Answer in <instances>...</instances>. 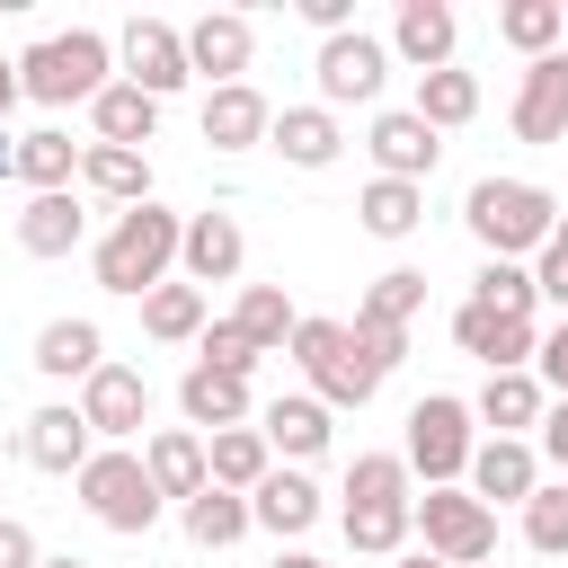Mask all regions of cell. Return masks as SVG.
I'll return each mask as SVG.
<instances>
[{"mask_svg":"<svg viewBox=\"0 0 568 568\" xmlns=\"http://www.w3.org/2000/svg\"><path fill=\"white\" fill-rule=\"evenodd\" d=\"M178 231H186V213H169V204H124V213L106 222V240L89 248L98 284H106V293H124V302L160 293V284H169V266H178Z\"/></svg>","mask_w":568,"mask_h":568,"instance_id":"cell-1","label":"cell"},{"mask_svg":"<svg viewBox=\"0 0 568 568\" xmlns=\"http://www.w3.org/2000/svg\"><path fill=\"white\" fill-rule=\"evenodd\" d=\"M462 222H470V240H479L488 257L532 266V257H541V240L559 231V195H550V186H532V178H479V186L462 195Z\"/></svg>","mask_w":568,"mask_h":568,"instance_id":"cell-2","label":"cell"},{"mask_svg":"<svg viewBox=\"0 0 568 568\" xmlns=\"http://www.w3.org/2000/svg\"><path fill=\"white\" fill-rule=\"evenodd\" d=\"M106 71H115V36L71 27V36H44V44L18 53V98H36V106H89L106 89Z\"/></svg>","mask_w":568,"mask_h":568,"instance_id":"cell-3","label":"cell"},{"mask_svg":"<svg viewBox=\"0 0 568 568\" xmlns=\"http://www.w3.org/2000/svg\"><path fill=\"white\" fill-rule=\"evenodd\" d=\"M470 453H479V417H470V399H453V390H426V399L408 408V444H399L408 479H426V488H462Z\"/></svg>","mask_w":568,"mask_h":568,"instance_id":"cell-4","label":"cell"},{"mask_svg":"<svg viewBox=\"0 0 568 568\" xmlns=\"http://www.w3.org/2000/svg\"><path fill=\"white\" fill-rule=\"evenodd\" d=\"M71 488H80V506H89L106 532H124V541H142V532L160 524V488H151V470H142L133 444H98Z\"/></svg>","mask_w":568,"mask_h":568,"instance_id":"cell-5","label":"cell"},{"mask_svg":"<svg viewBox=\"0 0 568 568\" xmlns=\"http://www.w3.org/2000/svg\"><path fill=\"white\" fill-rule=\"evenodd\" d=\"M293 364H302V382H311V399L337 417V408H364L382 382L355 364V337H346V320H293V346H284Z\"/></svg>","mask_w":568,"mask_h":568,"instance_id":"cell-6","label":"cell"},{"mask_svg":"<svg viewBox=\"0 0 568 568\" xmlns=\"http://www.w3.org/2000/svg\"><path fill=\"white\" fill-rule=\"evenodd\" d=\"M408 532H426V559H444V568L497 559V515H488L470 488H426V497H408Z\"/></svg>","mask_w":568,"mask_h":568,"instance_id":"cell-7","label":"cell"},{"mask_svg":"<svg viewBox=\"0 0 568 568\" xmlns=\"http://www.w3.org/2000/svg\"><path fill=\"white\" fill-rule=\"evenodd\" d=\"M311 80H320V106H328V115H337V106H373L382 80H390V44L364 36V27H346V36H328V44L311 53Z\"/></svg>","mask_w":568,"mask_h":568,"instance_id":"cell-8","label":"cell"},{"mask_svg":"<svg viewBox=\"0 0 568 568\" xmlns=\"http://www.w3.org/2000/svg\"><path fill=\"white\" fill-rule=\"evenodd\" d=\"M71 408H80V426H89L98 444H133V435L151 426V382H142L133 364H98Z\"/></svg>","mask_w":568,"mask_h":568,"instance_id":"cell-9","label":"cell"},{"mask_svg":"<svg viewBox=\"0 0 568 568\" xmlns=\"http://www.w3.org/2000/svg\"><path fill=\"white\" fill-rule=\"evenodd\" d=\"M178 36H186V80H204V89H231V80H248L257 27H248L240 9H204V18H186Z\"/></svg>","mask_w":568,"mask_h":568,"instance_id":"cell-10","label":"cell"},{"mask_svg":"<svg viewBox=\"0 0 568 568\" xmlns=\"http://www.w3.org/2000/svg\"><path fill=\"white\" fill-rule=\"evenodd\" d=\"M115 62H124V80L142 89V98H178L186 89V36L169 27V18H124V36H115Z\"/></svg>","mask_w":568,"mask_h":568,"instance_id":"cell-11","label":"cell"},{"mask_svg":"<svg viewBox=\"0 0 568 568\" xmlns=\"http://www.w3.org/2000/svg\"><path fill=\"white\" fill-rule=\"evenodd\" d=\"M364 151H373V178L426 186V178H435V160H444V133H435V124H417L408 106H382V115L364 124Z\"/></svg>","mask_w":568,"mask_h":568,"instance_id":"cell-12","label":"cell"},{"mask_svg":"<svg viewBox=\"0 0 568 568\" xmlns=\"http://www.w3.org/2000/svg\"><path fill=\"white\" fill-rule=\"evenodd\" d=\"M462 488H470L488 515H497V506H524V497L541 488V453H532L524 435H479V453H470Z\"/></svg>","mask_w":568,"mask_h":568,"instance_id":"cell-13","label":"cell"},{"mask_svg":"<svg viewBox=\"0 0 568 568\" xmlns=\"http://www.w3.org/2000/svg\"><path fill=\"white\" fill-rule=\"evenodd\" d=\"M178 266H186V284L204 293V284H231L240 266H248V231H240V213H186V231H178Z\"/></svg>","mask_w":568,"mask_h":568,"instance_id":"cell-14","label":"cell"},{"mask_svg":"<svg viewBox=\"0 0 568 568\" xmlns=\"http://www.w3.org/2000/svg\"><path fill=\"white\" fill-rule=\"evenodd\" d=\"M390 62H408L417 80L426 71H453V44H462V18L444 9V0H399V18H390Z\"/></svg>","mask_w":568,"mask_h":568,"instance_id":"cell-15","label":"cell"},{"mask_svg":"<svg viewBox=\"0 0 568 568\" xmlns=\"http://www.w3.org/2000/svg\"><path fill=\"white\" fill-rule=\"evenodd\" d=\"M18 453H27L36 470H53V479H80V462L98 453V435L80 426V408H71V399H44V408H27Z\"/></svg>","mask_w":568,"mask_h":568,"instance_id":"cell-16","label":"cell"},{"mask_svg":"<svg viewBox=\"0 0 568 568\" xmlns=\"http://www.w3.org/2000/svg\"><path fill=\"white\" fill-rule=\"evenodd\" d=\"M453 346H462V355H479L488 373H532L541 328H532V320H497V311L462 302V311H453Z\"/></svg>","mask_w":568,"mask_h":568,"instance_id":"cell-17","label":"cell"},{"mask_svg":"<svg viewBox=\"0 0 568 568\" xmlns=\"http://www.w3.org/2000/svg\"><path fill=\"white\" fill-rule=\"evenodd\" d=\"M320 515H328V497L311 488V470H284V462H275V470L248 488V524H257V532H275V541H302Z\"/></svg>","mask_w":568,"mask_h":568,"instance_id":"cell-18","label":"cell"},{"mask_svg":"<svg viewBox=\"0 0 568 568\" xmlns=\"http://www.w3.org/2000/svg\"><path fill=\"white\" fill-rule=\"evenodd\" d=\"M515 142H568V53H541L524 62V89H515Z\"/></svg>","mask_w":568,"mask_h":568,"instance_id":"cell-19","label":"cell"},{"mask_svg":"<svg viewBox=\"0 0 568 568\" xmlns=\"http://www.w3.org/2000/svg\"><path fill=\"white\" fill-rule=\"evenodd\" d=\"M142 470H151L160 506H186V497L213 488V479H204V435H195V426H151V435H142Z\"/></svg>","mask_w":568,"mask_h":568,"instance_id":"cell-20","label":"cell"},{"mask_svg":"<svg viewBox=\"0 0 568 568\" xmlns=\"http://www.w3.org/2000/svg\"><path fill=\"white\" fill-rule=\"evenodd\" d=\"M257 435H266V453H284L293 470L302 462H320L328 453V435H337V417L311 399V390H284V399H266V417H257Z\"/></svg>","mask_w":568,"mask_h":568,"instance_id":"cell-21","label":"cell"},{"mask_svg":"<svg viewBox=\"0 0 568 568\" xmlns=\"http://www.w3.org/2000/svg\"><path fill=\"white\" fill-rule=\"evenodd\" d=\"M178 417L195 435H231V426H248V382H231L213 364H186L178 373Z\"/></svg>","mask_w":568,"mask_h":568,"instance_id":"cell-22","label":"cell"},{"mask_svg":"<svg viewBox=\"0 0 568 568\" xmlns=\"http://www.w3.org/2000/svg\"><path fill=\"white\" fill-rule=\"evenodd\" d=\"M266 142L284 151V169H337V151H346V124L311 98V106H284L275 124H266Z\"/></svg>","mask_w":568,"mask_h":568,"instance_id":"cell-23","label":"cell"},{"mask_svg":"<svg viewBox=\"0 0 568 568\" xmlns=\"http://www.w3.org/2000/svg\"><path fill=\"white\" fill-rule=\"evenodd\" d=\"M266 124H275V106H266L248 80L204 89V142H213V151H257V142H266Z\"/></svg>","mask_w":568,"mask_h":568,"instance_id":"cell-24","label":"cell"},{"mask_svg":"<svg viewBox=\"0 0 568 568\" xmlns=\"http://www.w3.org/2000/svg\"><path fill=\"white\" fill-rule=\"evenodd\" d=\"M9 178H18L27 195H62V186L80 178V142H71L62 124H36V133H18V151H9Z\"/></svg>","mask_w":568,"mask_h":568,"instance_id":"cell-25","label":"cell"},{"mask_svg":"<svg viewBox=\"0 0 568 568\" xmlns=\"http://www.w3.org/2000/svg\"><path fill=\"white\" fill-rule=\"evenodd\" d=\"M89 240V213H80V195L62 186V195H27L18 204V248L27 257H71Z\"/></svg>","mask_w":568,"mask_h":568,"instance_id":"cell-26","label":"cell"},{"mask_svg":"<svg viewBox=\"0 0 568 568\" xmlns=\"http://www.w3.org/2000/svg\"><path fill=\"white\" fill-rule=\"evenodd\" d=\"M27 364H36L44 382H89V373L106 364V337H98V320H44Z\"/></svg>","mask_w":568,"mask_h":568,"instance_id":"cell-27","label":"cell"},{"mask_svg":"<svg viewBox=\"0 0 568 568\" xmlns=\"http://www.w3.org/2000/svg\"><path fill=\"white\" fill-rule=\"evenodd\" d=\"M89 124H98V142H115V151H151V133H160V98H142L133 80H106V89L89 98Z\"/></svg>","mask_w":568,"mask_h":568,"instance_id":"cell-28","label":"cell"},{"mask_svg":"<svg viewBox=\"0 0 568 568\" xmlns=\"http://www.w3.org/2000/svg\"><path fill=\"white\" fill-rule=\"evenodd\" d=\"M541 408H550V390H541L532 373H488V382H479V399H470V417H479V426H497V435H524V444H532Z\"/></svg>","mask_w":568,"mask_h":568,"instance_id":"cell-29","label":"cell"},{"mask_svg":"<svg viewBox=\"0 0 568 568\" xmlns=\"http://www.w3.org/2000/svg\"><path fill=\"white\" fill-rule=\"evenodd\" d=\"M80 186L106 204H151V151H115V142H80Z\"/></svg>","mask_w":568,"mask_h":568,"instance_id":"cell-30","label":"cell"},{"mask_svg":"<svg viewBox=\"0 0 568 568\" xmlns=\"http://www.w3.org/2000/svg\"><path fill=\"white\" fill-rule=\"evenodd\" d=\"M275 470V453H266V435L257 426H231V435H204V479L213 488H231V497H248L257 479Z\"/></svg>","mask_w":568,"mask_h":568,"instance_id":"cell-31","label":"cell"},{"mask_svg":"<svg viewBox=\"0 0 568 568\" xmlns=\"http://www.w3.org/2000/svg\"><path fill=\"white\" fill-rule=\"evenodd\" d=\"M293 302H284V284H240V311H231V328L257 346V355H284L293 346Z\"/></svg>","mask_w":568,"mask_h":568,"instance_id":"cell-32","label":"cell"},{"mask_svg":"<svg viewBox=\"0 0 568 568\" xmlns=\"http://www.w3.org/2000/svg\"><path fill=\"white\" fill-rule=\"evenodd\" d=\"M408 115H417V124H435V133L470 124V115H479V71H426V80H417V98H408Z\"/></svg>","mask_w":568,"mask_h":568,"instance_id":"cell-33","label":"cell"},{"mask_svg":"<svg viewBox=\"0 0 568 568\" xmlns=\"http://www.w3.org/2000/svg\"><path fill=\"white\" fill-rule=\"evenodd\" d=\"M355 222H364L373 240H408V231L426 222V186H399V178H373V186L355 195Z\"/></svg>","mask_w":568,"mask_h":568,"instance_id":"cell-34","label":"cell"},{"mask_svg":"<svg viewBox=\"0 0 568 568\" xmlns=\"http://www.w3.org/2000/svg\"><path fill=\"white\" fill-rule=\"evenodd\" d=\"M142 337H160V346H195L204 337V293L178 275V284H160V293H142Z\"/></svg>","mask_w":568,"mask_h":568,"instance_id":"cell-35","label":"cell"},{"mask_svg":"<svg viewBox=\"0 0 568 568\" xmlns=\"http://www.w3.org/2000/svg\"><path fill=\"white\" fill-rule=\"evenodd\" d=\"M178 524H186V541H195V550H231L240 532H257V524H248V497H231V488L186 497V506H178Z\"/></svg>","mask_w":568,"mask_h":568,"instance_id":"cell-36","label":"cell"},{"mask_svg":"<svg viewBox=\"0 0 568 568\" xmlns=\"http://www.w3.org/2000/svg\"><path fill=\"white\" fill-rule=\"evenodd\" d=\"M497 36H506L524 62H541V53H559L568 9H559V0H506V9H497Z\"/></svg>","mask_w":568,"mask_h":568,"instance_id":"cell-37","label":"cell"},{"mask_svg":"<svg viewBox=\"0 0 568 568\" xmlns=\"http://www.w3.org/2000/svg\"><path fill=\"white\" fill-rule=\"evenodd\" d=\"M417 311H426V275H417V266L373 275V284H364V302H355V320H382V328H408Z\"/></svg>","mask_w":568,"mask_h":568,"instance_id":"cell-38","label":"cell"},{"mask_svg":"<svg viewBox=\"0 0 568 568\" xmlns=\"http://www.w3.org/2000/svg\"><path fill=\"white\" fill-rule=\"evenodd\" d=\"M337 524H346V550H364V559L408 550V506H337Z\"/></svg>","mask_w":568,"mask_h":568,"instance_id":"cell-39","label":"cell"},{"mask_svg":"<svg viewBox=\"0 0 568 568\" xmlns=\"http://www.w3.org/2000/svg\"><path fill=\"white\" fill-rule=\"evenodd\" d=\"M470 302H479V311H497V320H532V302H541V293H532V266L488 257V266H479V284H470Z\"/></svg>","mask_w":568,"mask_h":568,"instance_id":"cell-40","label":"cell"},{"mask_svg":"<svg viewBox=\"0 0 568 568\" xmlns=\"http://www.w3.org/2000/svg\"><path fill=\"white\" fill-rule=\"evenodd\" d=\"M346 506H408V462L399 453H355L346 462Z\"/></svg>","mask_w":568,"mask_h":568,"instance_id":"cell-41","label":"cell"},{"mask_svg":"<svg viewBox=\"0 0 568 568\" xmlns=\"http://www.w3.org/2000/svg\"><path fill=\"white\" fill-rule=\"evenodd\" d=\"M524 541H532L541 559H559V550H568V479L524 497Z\"/></svg>","mask_w":568,"mask_h":568,"instance_id":"cell-42","label":"cell"},{"mask_svg":"<svg viewBox=\"0 0 568 568\" xmlns=\"http://www.w3.org/2000/svg\"><path fill=\"white\" fill-rule=\"evenodd\" d=\"M346 337H355V364H364L373 382H390L399 355H408V328H382V320H346Z\"/></svg>","mask_w":568,"mask_h":568,"instance_id":"cell-43","label":"cell"},{"mask_svg":"<svg viewBox=\"0 0 568 568\" xmlns=\"http://www.w3.org/2000/svg\"><path fill=\"white\" fill-rule=\"evenodd\" d=\"M195 364H213V373H231V382H248V364H257V346L231 328V320H204V337H195Z\"/></svg>","mask_w":568,"mask_h":568,"instance_id":"cell-44","label":"cell"},{"mask_svg":"<svg viewBox=\"0 0 568 568\" xmlns=\"http://www.w3.org/2000/svg\"><path fill=\"white\" fill-rule=\"evenodd\" d=\"M532 382H541L550 399H568V320L541 328V346H532Z\"/></svg>","mask_w":568,"mask_h":568,"instance_id":"cell-45","label":"cell"},{"mask_svg":"<svg viewBox=\"0 0 568 568\" xmlns=\"http://www.w3.org/2000/svg\"><path fill=\"white\" fill-rule=\"evenodd\" d=\"M532 453H541V462L568 479V399H550V408H541V426H532Z\"/></svg>","mask_w":568,"mask_h":568,"instance_id":"cell-46","label":"cell"},{"mask_svg":"<svg viewBox=\"0 0 568 568\" xmlns=\"http://www.w3.org/2000/svg\"><path fill=\"white\" fill-rule=\"evenodd\" d=\"M0 568H44V550H36V532L18 515H0Z\"/></svg>","mask_w":568,"mask_h":568,"instance_id":"cell-47","label":"cell"},{"mask_svg":"<svg viewBox=\"0 0 568 568\" xmlns=\"http://www.w3.org/2000/svg\"><path fill=\"white\" fill-rule=\"evenodd\" d=\"M9 106H18V62L0 53V115H9Z\"/></svg>","mask_w":568,"mask_h":568,"instance_id":"cell-48","label":"cell"},{"mask_svg":"<svg viewBox=\"0 0 568 568\" xmlns=\"http://www.w3.org/2000/svg\"><path fill=\"white\" fill-rule=\"evenodd\" d=\"M275 568H328V559H311V550H275Z\"/></svg>","mask_w":568,"mask_h":568,"instance_id":"cell-49","label":"cell"},{"mask_svg":"<svg viewBox=\"0 0 568 568\" xmlns=\"http://www.w3.org/2000/svg\"><path fill=\"white\" fill-rule=\"evenodd\" d=\"M44 568H89V559H80V550H53V559H44Z\"/></svg>","mask_w":568,"mask_h":568,"instance_id":"cell-50","label":"cell"},{"mask_svg":"<svg viewBox=\"0 0 568 568\" xmlns=\"http://www.w3.org/2000/svg\"><path fill=\"white\" fill-rule=\"evenodd\" d=\"M390 568H444V559H426V550H408V559H390Z\"/></svg>","mask_w":568,"mask_h":568,"instance_id":"cell-51","label":"cell"},{"mask_svg":"<svg viewBox=\"0 0 568 568\" xmlns=\"http://www.w3.org/2000/svg\"><path fill=\"white\" fill-rule=\"evenodd\" d=\"M9 151H18V133H0V169H9Z\"/></svg>","mask_w":568,"mask_h":568,"instance_id":"cell-52","label":"cell"},{"mask_svg":"<svg viewBox=\"0 0 568 568\" xmlns=\"http://www.w3.org/2000/svg\"><path fill=\"white\" fill-rule=\"evenodd\" d=\"M550 240H559V248H568V204H559V231H550Z\"/></svg>","mask_w":568,"mask_h":568,"instance_id":"cell-53","label":"cell"},{"mask_svg":"<svg viewBox=\"0 0 568 568\" xmlns=\"http://www.w3.org/2000/svg\"><path fill=\"white\" fill-rule=\"evenodd\" d=\"M559 53H568V36H559Z\"/></svg>","mask_w":568,"mask_h":568,"instance_id":"cell-54","label":"cell"}]
</instances>
